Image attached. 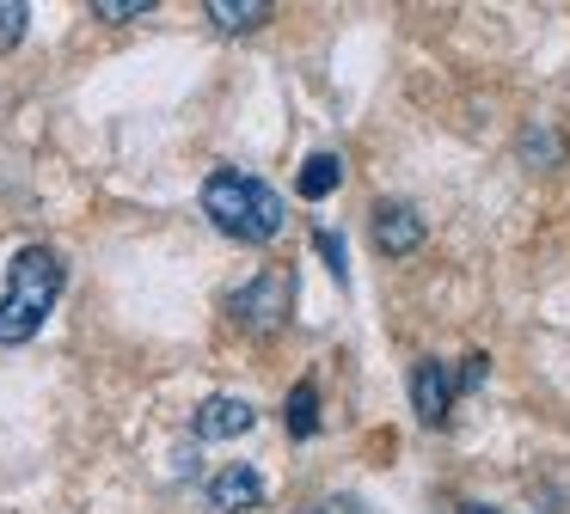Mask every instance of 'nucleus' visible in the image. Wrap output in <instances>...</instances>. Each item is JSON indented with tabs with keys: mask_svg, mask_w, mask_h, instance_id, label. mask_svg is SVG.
<instances>
[{
	"mask_svg": "<svg viewBox=\"0 0 570 514\" xmlns=\"http://www.w3.org/2000/svg\"><path fill=\"white\" fill-rule=\"evenodd\" d=\"M154 0H92V19H111V24H129V19H148Z\"/></svg>",
	"mask_w": 570,
	"mask_h": 514,
	"instance_id": "12",
	"label": "nucleus"
},
{
	"mask_svg": "<svg viewBox=\"0 0 570 514\" xmlns=\"http://www.w3.org/2000/svg\"><path fill=\"white\" fill-rule=\"evenodd\" d=\"M203 215H209L227 239H239V245H271L276 233H283V220H288L283 215V196H276L264 178L234 171V166H222V171L203 178Z\"/></svg>",
	"mask_w": 570,
	"mask_h": 514,
	"instance_id": "2",
	"label": "nucleus"
},
{
	"mask_svg": "<svg viewBox=\"0 0 570 514\" xmlns=\"http://www.w3.org/2000/svg\"><path fill=\"white\" fill-rule=\"evenodd\" d=\"M264 502V477L252 465H222L209 477V508L215 514H252Z\"/></svg>",
	"mask_w": 570,
	"mask_h": 514,
	"instance_id": "5",
	"label": "nucleus"
},
{
	"mask_svg": "<svg viewBox=\"0 0 570 514\" xmlns=\"http://www.w3.org/2000/svg\"><path fill=\"white\" fill-rule=\"evenodd\" d=\"M301 514H368V508H362L356 496H320L313 508H301Z\"/></svg>",
	"mask_w": 570,
	"mask_h": 514,
	"instance_id": "14",
	"label": "nucleus"
},
{
	"mask_svg": "<svg viewBox=\"0 0 570 514\" xmlns=\"http://www.w3.org/2000/svg\"><path fill=\"white\" fill-rule=\"evenodd\" d=\"M227 313H234V325L252 330V337H276V330L288 325V313H295V276H288V269H258L246 288L227 294Z\"/></svg>",
	"mask_w": 570,
	"mask_h": 514,
	"instance_id": "3",
	"label": "nucleus"
},
{
	"mask_svg": "<svg viewBox=\"0 0 570 514\" xmlns=\"http://www.w3.org/2000/svg\"><path fill=\"white\" fill-rule=\"evenodd\" d=\"M374 245H381L386 257H405L423 245V215L411 202H381L374 208Z\"/></svg>",
	"mask_w": 570,
	"mask_h": 514,
	"instance_id": "6",
	"label": "nucleus"
},
{
	"mask_svg": "<svg viewBox=\"0 0 570 514\" xmlns=\"http://www.w3.org/2000/svg\"><path fill=\"white\" fill-rule=\"evenodd\" d=\"M337 184H344V159H337V154H313L307 166H301V196H307V202L332 196Z\"/></svg>",
	"mask_w": 570,
	"mask_h": 514,
	"instance_id": "9",
	"label": "nucleus"
},
{
	"mask_svg": "<svg viewBox=\"0 0 570 514\" xmlns=\"http://www.w3.org/2000/svg\"><path fill=\"white\" fill-rule=\"evenodd\" d=\"M203 12H209L215 31H258L271 19V0H209Z\"/></svg>",
	"mask_w": 570,
	"mask_h": 514,
	"instance_id": "8",
	"label": "nucleus"
},
{
	"mask_svg": "<svg viewBox=\"0 0 570 514\" xmlns=\"http://www.w3.org/2000/svg\"><path fill=\"white\" fill-rule=\"evenodd\" d=\"M313 245H320V257H325V269H332L337 281H350V257H344V239H337L332 227L325 233H313Z\"/></svg>",
	"mask_w": 570,
	"mask_h": 514,
	"instance_id": "13",
	"label": "nucleus"
},
{
	"mask_svg": "<svg viewBox=\"0 0 570 514\" xmlns=\"http://www.w3.org/2000/svg\"><path fill=\"white\" fill-rule=\"evenodd\" d=\"M26 24H31V7H26V0H0V49L26 43Z\"/></svg>",
	"mask_w": 570,
	"mask_h": 514,
	"instance_id": "11",
	"label": "nucleus"
},
{
	"mask_svg": "<svg viewBox=\"0 0 570 514\" xmlns=\"http://www.w3.org/2000/svg\"><path fill=\"white\" fill-rule=\"evenodd\" d=\"M68 288V264L50 245H26L7 264V294H0V343H31L43 330V318L56 313Z\"/></svg>",
	"mask_w": 570,
	"mask_h": 514,
	"instance_id": "1",
	"label": "nucleus"
},
{
	"mask_svg": "<svg viewBox=\"0 0 570 514\" xmlns=\"http://www.w3.org/2000/svg\"><path fill=\"white\" fill-rule=\"evenodd\" d=\"M313 428H320V392H313L307 379H301V386L288 392V435H295V441H307Z\"/></svg>",
	"mask_w": 570,
	"mask_h": 514,
	"instance_id": "10",
	"label": "nucleus"
},
{
	"mask_svg": "<svg viewBox=\"0 0 570 514\" xmlns=\"http://www.w3.org/2000/svg\"><path fill=\"white\" fill-rule=\"evenodd\" d=\"M466 514H491V508H466Z\"/></svg>",
	"mask_w": 570,
	"mask_h": 514,
	"instance_id": "15",
	"label": "nucleus"
},
{
	"mask_svg": "<svg viewBox=\"0 0 570 514\" xmlns=\"http://www.w3.org/2000/svg\"><path fill=\"white\" fill-rule=\"evenodd\" d=\"M454 374H448V362H435V355H423L417 367H411V404H417V423L423 428H442L448 423V404H454Z\"/></svg>",
	"mask_w": 570,
	"mask_h": 514,
	"instance_id": "4",
	"label": "nucleus"
},
{
	"mask_svg": "<svg viewBox=\"0 0 570 514\" xmlns=\"http://www.w3.org/2000/svg\"><path fill=\"white\" fill-rule=\"evenodd\" d=\"M252 423H258V411H252L246 398H234V392L203 398V411H197V435L203 441H234V435H246Z\"/></svg>",
	"mask_w": 570,
	"mask_h": 514,
	"instance_id": "7",
	"label": "nucleus"
}]
</instances>
